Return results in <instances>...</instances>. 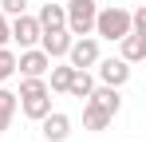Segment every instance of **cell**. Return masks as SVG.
Wrapping results in <instances>:
<instances>
[{
    "label": "cell",
    "mask_w": 146,
    "mask_h": 142,
    "mask_svg": "<svg viewBox=\"0 0 146 142\" xmlns=\"http://www.w3.org/2000/svg\"><path fill=\"white\" fill-rule=\"evenodd\" d=\"M119 59H126L130 67H134V63H142V59H146V36L126 32V36L119 40Z\"/></svg>",
    "instance_id": "9c48e42d"
},
{
    "label": "cell",
    "mask_w": 146,
    "mask_h": 142,
    "mask_svg": "<svg viewBox=\"0 0 146 142\" xmlns=\"http://www.w3.org/2000/svg\"><path fill=\"white\" fill-rule=\"evenodd\" d=\"M126 32H130V8H122V4H107V8L95 12V28H91L95 40H111V44H119Z\"/></svg>",
    "instance_id": "6da1fadb"
},
{
    "label": "cell",
    "mask_w": 146,
    "mask_h": 142,
    "mask_svg": "<svg viewBox=\"0 0 146 142\" xmlns=\"http://www.w3.org/2000/svg\"><path fill=\"white\" fill-rule=\"evenodd\" d=\"M95 71H99L95 83H107V87H126V83H130V63H126V59H115V55H111V59L99 55Z\"/></svg>",
    "instance_id": "5b68a950"
},
{
    "label": "cell",
    "mask_w": 146,
    "mask_h": 142,
    "mask_svg": "<svg viewBox=\"0 0 146 142\" xmlns=\"http://www.w3.org/2000/svg\"><path fill=\"white\" fill-rule=\"evenodd\" d=\"M95 12H99V0H67L63 4V28L71 36H91Z\"/></svg>",
    "instance_id": "7a4b0ae2"
},
{
    "label": "cell",
    "mask_w": 146,
    "mask_h": 142,
    "mask_svg": "<svg viewBox=\"0 0 146 142\" xmlns=\"http://www.w3.org/2000/svg\"><path fill=\"white\" fill-rule=\"evenodd\" d=\"M87 99H91V103H99L107 115L115 118V115H119V107H122V87H107V83H95V91L87 95Z\"/></svg>",
    "instance_id": "30bf717a"
},
{
    "label": "cell",
    "mask_w": 146,
    "mask_h": 142,
    "mask_svg": "<svg viewBox=\"0 0 146 142\" xmlns=\"http://www.w3.org/2000/svg\"><path fill=\"white\" fill-rule=\"evenodd\" d=\"M40 134H44V142H67L71 138V118L63 111H48L40 118Z\"/></svg>",
    "instance_id": "52a82bcc"
},
{
    "label": "cell",
    "mask_w": 146,
    "mask_h": 142,
    "mask_svg": "<svg viewBox=\"0 0 146 142\" xmlns=\"http://www.w3.org/2000/svg\"><path fill=\"white\" fill-rule=\"evenodd\" d=\"M111 126V115L99 107V103H91V99H83V130H91V134H99V130H107Z\"/></svg>",
    "instance_id": "4fadbf2b"
},
{
    "label": "cell",
    "mask_w": 146,
    "mask_h": 142,
    "mask_svg": "<svg viewBox=\"0 0 146 142\" xmlns=\"http://www.w3.org/2000/svg\"><path fill=\"white\" fill-rule=\"evenodd\" d=\"M71 32L67 28H48V32H40V51L48 55V59H63L67 55V47H71Z\"/></svg>",
    "instance_id": "8992f818"
},
{
    "label": "cell",
    "mask_w": 146,
    "mask_h": 142,
    "mask_svg": "<svg viewBox=\"0 0 146 142\" xmlns=\"http://www.w3.org/2000/svg\"><path fill=\"white\" fill-rule=\"evenodd\" d=\"M130 32L146 36V8H130Z\"/></svg>",
    "instance_id": "d6986e66"
},
{
    "label": "cell",
    "mask_w": 146,
    "mask_h": 142,
    "mask_svg": "<svg viewBox=\"0 0 146 142\" xmlns=\"http://www.w3.org/2000/svg\"><path fill=\"white\" fill-rule=\"evenodd\" d=\"M99 55H103V51H99V40H95V36H75L63 59H67L71 67H87V71H91L99 63Z\"/></svg>",
    "instance_id": "3957f363"
},
{
    "label": "cell",
    "mask_w": 146,
    "mask_h": 142,
    "mask_svg": "<svg viewBox=\"0 0 146 142\" xmlns=\"http://www.w3.org/2000/svg\"><path fill=\"white\" fill-rule=\"evenodd\" d=\"M48 67H51V59L40 51V44L36 47H20V55H16V71L20 75H48Z\"/></svg>",
    "instance_id": "ba28073f"
},
{
    "label": "cell",
    "mask_w": 146,
    "mask_h": 142,
    "mask_svg": "<svg viewBox=\"0 0 146 142\" xmlns=\"http://www.w3.org/2000/svg\"><path fill=\"white\" fill-rule=\"evenodd\" d=\"M16 107L24 111V118L40 122V118L51 111V91H40V95H28V99H16Z\"/></svg>",
    "instance_id": "8fae6325"
},
{
    "label": "cell",
    "mask_w": 146,
    "mask_h": 142,
    "mask_svg": "<svg viewBox=\"0 0 146 142\" xmlns=\"http://www.w3.org/2000/svg\"><path fill=\"white\" fill-rule=\"evenodd\" d=\"M8 40L20 44V47H36V44H40V20L28 16V12L12 16V20H8Z\"/></svg>",
    "instance_id": "277c9868"
},
{
    "label": "cell",
    "mask_w": 146,
    "mask_h": 142,
    "mask_svg": "<svg viewBox=\"0 0 146 142\" xmlns=\"http://www.w3.org/2000/svg\"><path fill=\"white\" fill-rule=\"evenodd\" d=\"M12 115H16V91H8L0 83V134L12 126Z\"/></svg>",
    "instance_id": "9a60e30c"
},
{
    "label": "cell",
    "mask_w": 146,
    "mask_h": 142,
    "mask_svg": "<svg viewBox=\"0 0 146 142\" xmlns=\"http://www.w3.org/2000/svg\"><path fill=\"white\" fill-rule=\"evenodd\" d=\"M71 63H59V59H51V67H48V79H44V83H48V91L51 95H67V83H71Z\"/></svg>",
    "instance_id": "7c38bea8"
},
{
    "label": "cell",
    "mask_w": 146,
    "mask_h": 142,
    "mask_svg": "<svg viewBox=\"0 0 146 142\" xmlns=\"http://www.w3.org/2000/svg\"><path fill=\"white\" fill-rule=\"evenodd\" d=\"M16 75V51L12 47H0V83H8Z\"/></svg>",
    "instance_id": "e0dca14e"
},
{
    "label": "cell",
    "mask_w": 146,
    "mask_h": 142,
    "mask_svg": "<svg viewBox=\"0 0 146 142\" xmlns=\"http://www.w3.org/2000/svg\"><path fill=\"white\" fill-rule=\"evenodd\" d=\"M0 12L12 20V16H20V12H28V0H0Z\"/></svg>",
    "instance_id": "ac0fdd59"
},
{
    "label": "cell",
    "mask_w": 146,
    "mask_h": 142,
    "mask_svg": "<svg viewBox=\"0 0 146 142\" xmlns=\"http://www.w3.org/2000/svg\"><path fill=\"white\" fill-rule=\"evenodd\" d=\"M36 20H40V32H48V28H63V4H44V8L36 12Z\"/></svg>",
    "instance_id": "2e32d148"
},
{
    "label": "cell",
    "mask_w": 146,
    "mask_h": 142,
    "mask_svg": "<svg viewBox=\"0 0 146 142\" xmlns=\"http://www.w3.org/2000/svg\"><path fill=\"white\" fill-rule=\"evenodd\" d=\"M91 91H95V75H91L87 67H75V71H71V83H67V95L83 103V99H87Z\"/></svg>",
    "instance_id": "5bb4252c"
},
{
    "label": "cell",
    "mask_w": 146,
    "mask_h": 142,
    "mask_svg": "<svg viewBox=\"0 0 146 142\" xmlns=\"http://www.w3.org/2000/svg\"><path fill=\"white\" fill-rule=\"evenodd\" d=\"M8 44H12V40H8V16L0 12V47H8Z\"/></svg>",
    "instance_id": "ffe728a7"
}]
</instances>
